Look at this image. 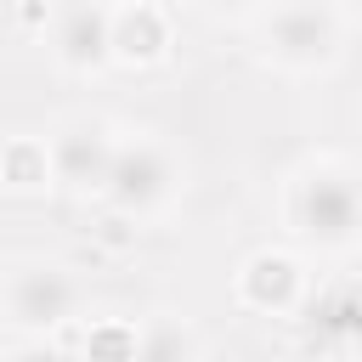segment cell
Returning a JSON list of instances; mask_svg holds the SVG:
<instances>
[{
  "instance_id": "cell-1",
  "label": "cell",
  "mask_w": 362,
  "mask_h": 362,
  "mask_svg": "<svg viewBox=\"0 0 362 362\" xmlns=\"http://www.w3.org/2000/svg\"><path fill=\"white\" fill-rule=\"evenodd\" d=\"M283 221L300 243L322 249V255H351L362 249V164L351 158H305L288 175L283 192Z\"/></svg>"
},
{
  "instance_id": "cell-2",
  "label": "cell",
  "mask_w": 362,
  "mask_h": 362,
  "mask_svg": "<svg viewBox=\"0 0 362 362\" xmlns=\"http://www.w3.org/2000/svg\"><path fill=\"white\" fill-rule=\"evenodd\" d=\"M181 192V164L170 158L164 141L153 136H124L113 147V164H107V181H102V204L113 215H130V221H153L175 204Z\"/></svg>"
},
{
  "instance_id": "cell-3",
  "label": "cell",
  "mask_w": 362,
  "mask_h": 362,
  "mask_svg": "<svg viewBox=\"0 0 362 362\" xmlns=\"http://www.w3.org/2000/svg\"><path fill=\"white\" fill-rule=\"evenodd\" d=\"M260 57L283 74H322L339 57V17L322 0H283L260 23Z\"/></svg>"
},
{
  "instance_id": "cell-4",
  "label": "cell",
  "mask_w": 362,
  "mask_h": 362,
  "mask_svg": "<svg viewBox=\"0 0 362 362\" xmlns=\"http://www.w3.org/2000/svg\"><path fill=\"white\" fill-rule=\"evenodd\" d=\"M74 305H79V283L57 260H17L0 283V311L23 339H51V328H62Z\"/></svg>"
},
{
  "instance_id": "cell-5",
  "label": "cell",
  "mask_w": 362,
  "mask_h": 362,
  "mask_svg": "<svg viewBox=\"0 0 362 362\" xmlns=\"http://www.w3.org/2000/svg\"><path fill=\"white\" fill-rule=\"evenodd\" d=\"M113 147L119 136L102 124V119H68L51 141H45V158H51V181L79 192V198H102V181H107V164H113Z\"/></svg>"
},
{
  "instance_id": "cell-6",
  "label": "cell",
  "mask_w": 362,
  "mask_h": 362,
  "mask_svg": "<svg viewBox=\"0 0 362 362\" xmlns=\"http://www.w3.org/2000/svg\"><path fill=\"white\" fill-rule=\"evenodd\" d=\"M238 300L249 305V311H260V317H288V311H300L305 305V272H300V260L294 255H283V249H260V255H249L243 266H238Z\"/></svg>"
},
{
  "instance_id": "cell-7",
  "label": "cell",
  "mask_w": 362,
  "mask_h": 362,
  "mask_svg": "<svg viewBox=\"0 0 362 362\" xmlns=\"http://www.w3.org/2000/svg\"><path fill=\"white\" fill-rule=\"evenodd\" d=\"M107 28H113V11H107L102 0H74V6L57 17V34H51L57 68H68V74H102V68L113 62Z\"/></svg>"
},
{
  "instance_id": "cell-8",
  "label": "cell",
  "mask_w": 362,
  "mask_h": 362,
  "mask_svg": "<svg viewBox=\"0 0 362 362\" xmlns=\"http://www.w3.org/2000/svg\"><path fill=\"white\" fill-rule=\"evenodd\" d=\"M107 40H113V62H124V68H153V62H164V51H170V17H164L153 0L119 6Z\"/></svg>"
},
{
  "instance_id": "cell-9",
  "label": "cell",
  "mask_w": 362,
  "mask_h": 362,
  "mask_svg": "<svg viewBox=\"0 0 362 362\" xmlns=\"http://www.w3.org/2000/svg\"><path fill=\"white\" fill-rule=\"evenodd\" d=\"M305 322L322 345H351L362 339V288H328L305 305Z\"/></svg>"
},
{
  "instance_id": "cell-10",
  "label": "cell",
  "mask_w": 362,
  "mask_h": 362,
  "mask_svg": "<svg viewBox=\"0 0 362 362\" xmlns=\"http://www.w3.org/2000/svg\"><path fill=\"white\" fill-rule=\"evenodd\" d=\"M198 356V339L181 317H153L136 328V356L130 362H192Z\"/></svg>"
},
{
  "instance_id": "cell-11",
  "label": "cell",
  "mask_w": 362,
  "mask_h": 362,
  "mask_svg": "<svg viewBox=\"0 0 362 362\" xmlns=\"http://www.w3.org/2000/svg\"><path fill=\"white\" fill-rule=\"evenodd\" d=\"M0 181L11 187V192H40V187H51V158H45V141H11L6 153H0Z\"/></svg>"
},
{
  "instance_id": "cell-12",
  "label": "cell",
  "mask_w": 362,
  "mask_h": 362,
  "mask_svg": "<svg viewBox=\"0 0 362 362\" xmlns=\"http://www.w3.org/2000/svg\"><path fill=\"white\" fill-rule=\"evenodd\" d=\"M85 356H90V362H130V356H136V328H119V322H113V328L90 334V339H85Z\"/></svg>"
},
{
  "instance_id": "cell-13",
  "label": "cell",
  "mask_w": 362,
  "mask_h": 362,
  "mask_svg": "<svg viewBox=\"0 0 362 362\" xmlns=\"http://www.w3.org/2000/svg\"><path fill=\"white\" fill-rule=\"evenodd\" d=\"M11 362H79V356L62 351V345H51V339H23V345L11 351Z\"/></svg>"
},
{
  "instance_id": "cell-14",
  "label": "cell",
  "mask_w": 362,
  "mask_h": 362,
  "mask_svg": "<svg viewBox=\"0 0 362 362\" xmlns=\"http://www.w3.org/2000/svg\"><path fill=\"white\" fill-rule=\"evenodd\" d=\"M204 17H238V11H249V0H192Z\"/></svg>"
},
{
  "instance_id": "cell-15",
  "label": "cell",
  "mask_w": 362,
  "mask_h": 362,
  "mask_svg": "<svg viewBox=\"0 0 362 362\" xmlns=\"http://www.w3.org/2000/svg\"><path fill=\"white\" fill-rule=\"evenodd\" d=\"M102 6H107V11H119V6H141V0H102Z\"/></svg>"
},
{
  "instance_id": "cell-16",
  "label": "cell",
  "mask_w": 362,
  "mask_h": 362,
  "mask_svg": "<svg viewBox=\"0 0 362 362\" xmlns=\"http://www.w3.org/2000/svg\"><path fill=\"white\" fill-rule=\"evenodd\" d=\"M356 11H362V0H356Z\"/></svg>"
}]
</instances>
